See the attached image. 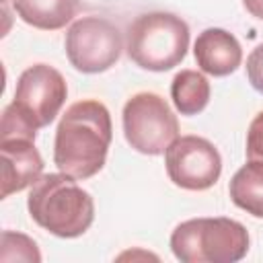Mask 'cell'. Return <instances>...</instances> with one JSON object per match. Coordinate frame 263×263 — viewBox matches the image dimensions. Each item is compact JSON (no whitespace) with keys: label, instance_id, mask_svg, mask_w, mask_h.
<instances>
[{"label":"cell","instance_id":"obj_13","mask_svg":"<svg viewBox=\"0 0 263 263\" xmlns=\"http://www.w3.org/2000/svg\"><path fill=\"white\" fill-rule=\"evenodd\" d=\"M228 193L236 208L255 218H263V164L247 160V164L232 175Z\"/></svg>","mask_w":263,"mask_h":263},{"label":"cell","instance_id":"obj_9","mask_svg":"<svg viewBox=\"0 0 263 263\" xmlns=\"http://www.w3.org/2000/svg\"><path fill=\"white\" fill-rule=\"evenodd\" d=\"M2 158V199L31 187L43 173V158L33 138L0 136Z\"/></svg>","mask_w":263,"mask_h":263},{"label":"cell","instance_id":"obj_14","mask_svg":"<svg viewBox=\"0 0 263 263\" xmlns=\"http://www.w3.org/2000/svg\"><path fill=\"white\" fill-rule=\"evenodd\" d=\"M0 261H27V263H39L41 253L37 249V242L29 238L27 234L4 230L2 232V249H0Z\"/></svg>","mask_w":263,"mask_h":263},{"label":"cell","instance_id":"obj_11","mask_svg":"<svg viewBox=\"0 0 263 263\" xmlns=\"http://www.w3.org/2000/svg\"><path fill=\"white\" fill-rule=\"evenodd\" d=\"M16 16L41 31L66 27L78 10V0H12Z\"/></svg>","mask_w":263,"mask_h":263},{"label":"cell","instance_id":"obj_1","mask_svg":"<svg viewBox=\"0 0 263 263\" xmlns=\"http://www.w3.org/2000/svg\"><path fill=\"white\" fill-rule=\"evenodd\" d=\"M111 140L113 123L109 109L97 99L76 101L66 109L55 127L53 162L76 181L90 179L105 166Z\"/></svg>","mask_w":263,"mask_h":263},{"label":"cell","instance_id":"obj_15","mask_svg":"<svg viewBox=\"0 0 263 263\" xmlns=\"http://www.w3.org/2000/svg\"><path fill=\"white\" fill-rule=\"evenodd\" d=\"M247 160L263 164V111H259L247 132Z\"/></svg>","mask_w":263,"mask_h":263},{"label":"cell","instance_id":"obj_10","mask_svg":"<svg viewBox=\"0 0 263 263\" xmlns=\"http://www.w3.org/2000/svg\"><path fill=\"white\" fill-rule=\"evenodd\" d=\"M193 55H195L197 66L205 74L222 78V76L232 74L240 66L242 47L238 39L226 29L210 27L197 35L193 43Z\"/></svg>","mask_w":263,"mask_h":263},{"label":"cell","instance_id":"obj_17","mask_svg":"<svg viewBox=\"0 0 263 263\" xmlns=\"http://www.w3.org/2000/svg\"><path fill=\"white\" fill-rule=\"evenodd\" d=\"M242 6L251 16L263 21V0H242Z\"/></svg>","mask_w":263,"mask_h":263},{"label":"cell","instance_id":"obj_16","mask_svg":"<svg viewBox=\"0 0 263 263\" xmlns=\"http://www.w3.org/2000/svg\"><path fill=\"white\" fill-rule=\"evenodd\" d=\"M247 78L251 86L263 95V43H259L247 58Z\"/></svg>","mask_w":263,"mask_h":263},{"label":"cell","instance_id":"obj_12","mask_svg":"<svg viewBox=\"0 0 263 263\" xmlns=\"http://www.w3.org/2000/svg\"><path fill=\"white\" fill-rule=\"evenodd\" d=\"M210 82L208 78L197 70H181L175 74L171 82V99L175 109L181 115H197L201 113L210 103Z\"/></svg>","mask_w":263,"mask_h":263},{"label":"cell","instance_id":"obj_8","mask_svg":"<svg viewBox=\"0 0 263 263\" xmlns=\"http://www.w3.org/2000/svg\"><path fill=\"white\" fill-rule=\"evenodd\" d=\"M168 179L187 191H205L222 175L218 148L201 136H179L164 152Z\"/></svg>","mask_w":263,"mask_h":263},{"label":"cell","instance_id":"obj_5","mask_svg":"<svg viewBox=\"0 0 263 263\" xmlns=\"http://www.w3.org/2000/svg\"><path fill=\"white\" fill-rule=\"evenodd\" d=\"M127 144L146 156L164 154L179 138V121L168 103L156 92H136L121 113Z\"/></svg>","mask_w":263,"mask_h":263},{"label":"cell","instance_id":"obj_6","mask_svg":"<svg viewBox=\"0 0 263 263\" xmlns=\"http://www.w3.org/2000/svg\"><path fill=\"white\" fill-rule=\"evenodd\" d=\"M68 62L82 74H101L117 64L123 51V35L105 16H80L66 31Z\"/></svg>","mask_w":263,"mask_h":263},{"label":"cell","instance_id":"obj_4","mask_svg":"<svg viewBox=\"0 0 263 263\" xmlns=\"http://www.w3.org/2000/svg\"><path fill=\"white\" fill-rule=\"evenodd\" d=\"M249 232L232 218H191L171 234V251L183 263H236L249 253Z\"/></svg>","mask_w":263,"mask_h":263},{"label":"cell","instance_id":"obj_3","mask_svg":"<svg viewBox=\"0 0 263 263\" xmlns=\"http://www.w3.org/2000/svg\"><path fill=\"white\" fill-rule=\"evenodd\" d=\"M187 49L189 27L173 12H144L129 23L125 33L127 58L148 72H166L179 66Z\"/></svg>","mask_w":263,"mask_h":263},{"label":"cell","instance_id":"obj_2","mask_svg":"<svg viewBox=\"0 0 263 263\" xmlns=\"http://www.w3.org/2000/svg\"><path fill=\"white\" fill-rule=\"evenodd\" d=\"M27 210L39 228L60 238L82 236L95 220L90 193L62 171L41 175L31 185Z\"/></svg>","mask_w":263,"mask_h":263},{"label":"cell","instance_id":"obj_7","mask_svg":"<svg viewBox=\"0 0 263 263\" xmlns=\"http://www.w3.org/2000/svg\"><path fill=\"white\" fill-rule=\"evenodd\" d=\"M66 97L64 76L49 64H33L21 72L10 105L31 127L41 129L60 115Z\"/></svg>","mask_w":263,"mask_h":263}]
</instances>
